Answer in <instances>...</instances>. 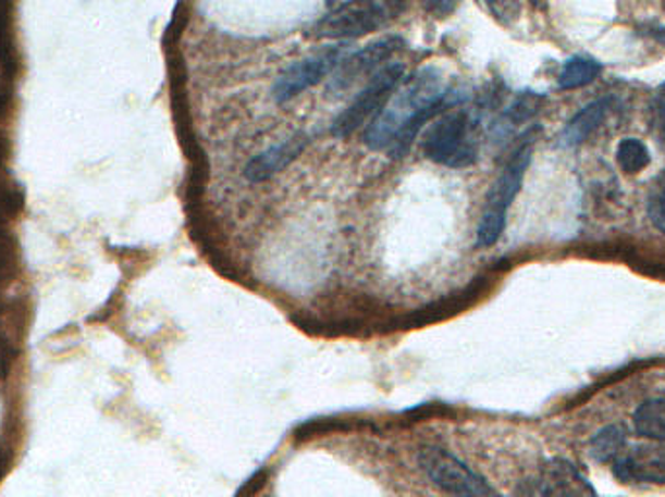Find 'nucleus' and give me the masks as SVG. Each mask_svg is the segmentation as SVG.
Listing matches in <instances>:
<instances>
[{"label": "nucleus", "mask_w": 665, "mask_h": 497, "mask_svg": "<svg viewBox=\"0 0 665 497\" xmlns=\"http://www.w3.org/2000/svg\"><path fill=\"white\" fill-rule=\"evenodd\" d=\"M529 2H531V4H533V7H538V9H543V7H545V2H547V0H529Z\"/></svg>", "instance_id": "5701e85b"}, {"label": "nucleus", "mask_w": 665, "mask_h": 497, "mask_svg": "<svg viewBox=\"0 0 665 497\" xmlns=\"http://www.w3.org/2000/svg\"><path fill=\"white\" fill-rule=\"evenodd\" d=\"M613 472L629 484H665V445L656 442L630 447L613 461Z\"/></svg>", "instance_id": "1a4fd4ad"}, {"label": "nucleus", "mask_w": 665, "mask_h": 497, "mask_svg": "<svg viewBox=\"0 0 665 497\" xmlns=\"http://www.w3.org/2000/svg\"><path fill=\"white\" fill-rule=\"evenodd\" d=\"M640 34L642 36L650 37V39H654L657 44H662L665 46V26H657V24H648V26L642 27L640 29Z\"/></svg>", "instance_id": "4be33fe9"}, {"label": "nucleus", "mask_w": 665, "mask_h": 497, "mask_svg": "<svg viewBox=\"0 0 665 497\" xmlns=\"http://www.w3.org/2000/svg\"><path fill=\"white\" fill-rule=\"evenodd\" d=\"M648 125H650V133L656 136L660 142H665V82L654 91L650 100Z\"/></svg>", "instance_id": "6ab92c4d"}, {"label": "nucleus", "mask_w": 665, "mask_h": 497, "mask_svg": "<svg viewBox=\"0 0 665 497\" xmlns=\"http://www.w3.org/2000/svg\"><path fill=\"white\" fill-rule=\"evenodd\" d=\"M613 105H615V98H611V96L590 101L588 105H583L575 117L566 123V127L561 131L558 146L576 148V146L583 145L598 128L602 127L603 121L613 111Z\"/></svg>", "instance_id": "f8f14e48"}, {"label": "nucleus", "mask_w": 665, "mask_h": 497, "mask_svg": "<svg viewBox=\"0 0 665 497\" xmlns=\"http://www.w3.org/2000/svg\"><path fill=\"white\" fill-rule=\"evenodd\" d=\"M615 156H617L620 172H625L627 175H637V173L644 172L652 162L648 146L640 138H632V136L620 140Z\"/></svg>", "instance_id": "dca6fc26"}, {"label": "nucleus", "mask_w": 665, "mask_h": 497, "mask_svg": "<svg viewBox=\"0 0 665 497\" xmlns=\"http://www.w3.org/2000/svg\"><path fill=\"white\" fill-rule=\"evenodd\" d=\"M484 4L502 26H512L516 20L520 18V0H484Z\"/></svg>", "instance_id": "aec40b11"}, {"label": "nucleus", "mask_w": 665, "mask_h": 497, "mask_svg": "<svg viewBox=\"0 0 665 497\" xmlns=\"http://www.w3.org/2000/svg\"><path fill=\"white\" fill-rule=\"evenodd\" d=\"M308 142H310V136L306 133H296V135L284 138L283 142L254 156L244 170L247 182H267L276 173L283 172L284 167H288L294 160L300 158Z\"/></svg>", "instance_id": "9d476101"}, {"label": "nucleus", "mask_w": 665, "mask_h": 497, "mask_svg": "<svg viewBox=\"0 0 665 497\" xmlns=\"http://www.w3.org/2000/svg\"><path fill=\"white\" fill-rule=\"evenodd\" d=\"M479 148V119L467 109L450 108L422 131L424 158L450 170L471 167Z\"/></svg>", "instance_id": "f03ea898"}, {"label": "nucleus", "mask_w": 665, "mask_h": 497, "mask_svg": "<svg viewBox=\"0 0 665 497\" xmlns=\"http://www.w3.org/2000/svg\"><path fill=\"white\" fill-rule=\"evenodd\" d=\"M347 54V46L337 44V46L323 47L316 53L306 54L298 61H292L274 80V100L284 103L318 86L319 82L325 80L337 71L338 64L343 63Z\"/></svg>", "instance_id": "0eeeda50"}, {"label": "nucleus", "mask_w": 665, "mask_h": 497, "mask_svg": "<svg viewBox=\"0 0 665 497\" xmlns=\"http://www.w3.org/2000/svg\"><path fill=\"white\" fill-rule=\"evenodd\" d=\"M603 64L592 57L576 54L570 57L558 74V90H578L598 80L602 74Z\"/></svg>", "instance_id": "4468645a"}, {"label": "nucleus", "mask_w": 665, "mask_h": 497, "mask_svg": "<svg viewBox=\"0 0 665 497\" xmlns=\"http://www.w3.org/2000/svg\"><path fill=\"white\" fill-rule=\"evenodd\" d=\"M403 47H405L403 37L387 36L368 44L355 53H348L343 59V63L338 64L337 71L331 74L329 91L341 96L358 82L374 78L375 74L390 64L393 54L399 53Z\"/></svg>", "instance_id": "6e6552de"}, {"label": "nucleus", "mask_w": 665, "mask_h": 497, "mask_svg": "<svg viewBox=\"0 0 665 497\" xmlns=\"http://www.w3.org/2000/svg\"><path fill=\"white\" fill-rule=\"evenodd\" d=\"M454 90L438 66H422L403 76L392 98L366 127L365 145L374 152L403 156L430 121L456 108Z\"/></svg>", "instance_id": "f257e3e1"}, {"label": "nucleus", "mask_w": 665, "mask_h": 497, "mask_svg": "<svg viewBox=\"0 0 665 497\" xmlns=\"http://www.w3.org/2000/svg\"><path fill=\"white\" fill-rule=\"evenodd\" d=\"M627 435L619 425H609L592 439V455L600 462L615 461L625 451Z\"/></svg>", "instance_id": "f3484780"}, {"label": "nucleus", "mask_w": 665, "mask_h": 497, "mask_svg": "<svg viewBox=\"0 0 665 497\" xmlns=\"http://www.w3.org/2000/svg\"><path fill=\"white\" fill-rule=\"evenodd\" d=\"M531 156H533V140L528 138L512 152L508 162L502 167L501 175L496 177V182L492 183L491 190L484 200L479 226H477L479 247H492L504 234L508 210L520 192L521 183L531 163Z\"/></svg>", "instance_id": "20e7f679"}, {"label": "nucleus", "mask_w": 665, "mask_h": 497, "mask_svg": "<svg viewBox=\"0 0 665 497\" xmlns=\"http://www.w3.org/2000/svg\"><path fill=\"white\" fill-rule=\"evenodd\" d=\"M403 76H405V64H387L385 69L375 74L374 78H370L365 90L360 91L355 100L350 101V105L333 121L331 133L338 138H345V136L355 135L358 128L370 125L375 115L382 111L383 105L392 98Z\"/></svg>", "instance_id": "423d86ee"}, {"label": "nucleus", "mask_w": 665, "mask_h": 497, "mask_svg": "<svg viewBox=\"0 0 665 497\" xmlns=\"http://www.w3.org/2000/svg\"><path fill=\"white\" fill-rule=\"evenodd\" d=\"M541 494L543 497H598L582 472L565 459L547 462L541 476Z\"/></svg>", "instance_id": "9b49d317"}, {"label": "nucleus", "mask_w": 665, "mask_h": 497, "mask_svg": "<svg viewBox=\"0 0 665 497\" xmlns=\"http://www.w3.org/2000/svg\"><path fill=\"white\" fill-rule=\"evenodd\" d=\"M635 430L646 439L665 444V398H650L637 408Z\"/></svg>", "instance_id": "2eb2a0df"}, {"label": "nucleus", "mask_w": 665, "mask_h": 497, "mask_svg": "<svg viewBox=\"0 0 665 497\" xmlns=\"http://www.w3.org/2000/svg\"><path fill=\"white\" fill-rule=\"evenodd\" d=\"M407 7L409 0H345L319 20L311 29V36L345 44L385 29L402 16Z\"/></svg>", "instance_id": "7ed1b4c3"}, {"label": "nucleus", "mask_w": 665, "mask_h": 497, "mask_svg": "<svg viewBox=\"0 0 665 497\" xmlns=\"http://www.w3.org/2000/svg\"><path fill=\"white\" fill-rule=\"evenodd\" d=\"M419 467L438 489L452 497H501L489 480L442 447H424Z\"/></svg>", "instance_id": "39448f33"}, {"label": "nucleus", "mask_w": 665, "mask_h": 497, "mask_svg": "<svg viewBox=\"0 0 665 497\" xmlns=\"http://www.w3.org/2000/svg\"><path fill=\"white\" fill-rule=\"evenodd\" d=\"M459 0H424V9L430 12L434 18H446L454 10H456Z\"/></svg>", "instance_id": "412c9836"}, {"label": "nucleus", "mask_w": 665, "mask_h": 497, "mask_svg": "<svg viewBox=\"0 0 665 497\" xmlns=\"http://www.w3.org/2000/svg\"><path fill=\"white\" fill-rule=\"evenodd\" d=\"M646 207L650 222L665 236V170L652 183Z\"/></svg>", "instance_id": "a211bd4d"}, {"label": "nucleus", "mask_w": 665, "mask_h": 497, "mask_svg": "<svg viewBox=\"0 0 665 497\" xmlns=\"http://www.w3.org/2000/svg\"><path fill=\"white\" fill-rule=\"evenodd\" d=\"M543 101L545 98L535 91H524L520 96H516L510 105L502 111L501 119L494 123V135H510L512 128L528 123L529 119L538 115Z\"/></svg>", "instance_id": "ddd939ff"}]
</instances>
